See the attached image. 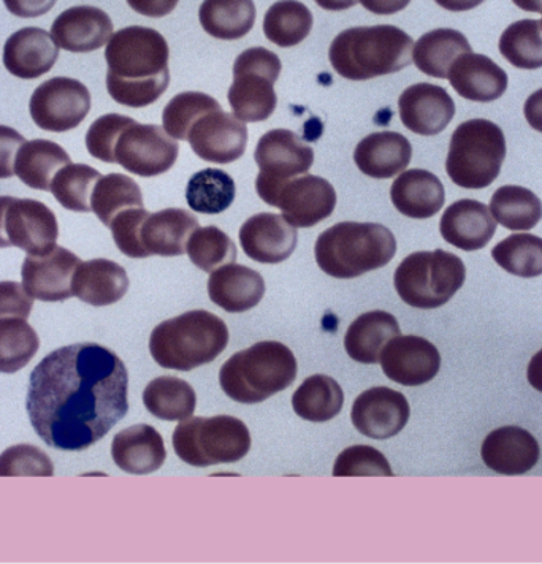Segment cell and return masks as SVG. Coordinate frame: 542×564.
I'll return each mask as SVG.
<instances>
[{
	"label": "cell",
	"instance_id": "obj_24",
	"mask_svg": "<svg viewBox=\"0 0 542 564\" xmlns=\"http://www.w3.org/2000/svg\"><path fill=\"white\" fill-rule=\"evenodd\" d=\"M483 460L498 475L522 476L540 460L536 437L520 426H503L484 440Z\"/></svg>",
	"mask_w": 542,
	"mask_h": 564
},
{
	"label": "cell",
	"instance_id": "obj_58",
	"mask_svg": "<svg viewBox=\"0 0 542 564\" xmlns=\"http://www.w3.org/2000/svg\"><path fill=\"white\" fill-rule=\"evenodd\" d=\"M523 115H525L527 122H529L531 129L542 133V89L531 94L529 99H527Z\"/></svg>",
	"mask_w": 542,
	"mask_h": 564
},
{
	"label": "cell",
	"instance_id": "obj_54",
	"mask_svg": "<svg viewBox=\"0 0 542 564\" xmlns=\"http://www.w3.org/2000/svg\"><path fill=\"white\" fill-rule=\"evenodd\" d=\"M24 143L26 141L20 132L7 126H0V180L12 178L18 151Z\"/></svg>",
	"mask_w": 542,
	"mask_h": 564
},
{
	"label": "cell",
	"instance_id": "obj_60",
	"mask_svg": "<svg viewBox=\"0 0 542 564\" xmlns=\"http://www.w3.org/2000/svg\"><path fill=\"white\" fill-rule=\"evenodd\" d=\"M435 2L449 12H468V10L480 6L484 0H435Z\"/></svg>",
	"mask_w": 542,
	"mask_h": 564
},
{
	"label": "cell",
	"instance_id": "obj_1",
	"mask_svg": "<svg viewBox=\"0 0 542 564\" xmlns=\"http://www.w3.org/2000/svg\"><path fill=\"white\" fill-rule=\"evenodd\" d=\"M128 393V368L113 350L96 343L59 347L32 371L29 421L46 446L86 451L126 417Z\"/></svg>",
	"mask_w": 542,
	"mask_h": 564
},
{
	"label": "cell",
	"instance_id": "obj_55",
	"mask_svg": "<svg viewBox=\"0 0 542 564\" xmlns=\"http://www.w3.org/2000/svg\"><path fill=\"white\" fill-rule=\"evenodd\" d=\"M57 0H3L7 10L20 18H37L48 13Z\"/></svg>",
	"mask_w": 542,
	"mask_h": 564
},
{
	"label": "cell",
	"instance_id": "obj_52",
	"mask_svg": "<svg viewBox=\"0 0 542 564\" xmlns=\"http://www.w3.org/2000/svg\"><path fill=\"white\" fill-rule=\"evenodd\" d=\"M148 215L150 213L144 208H128L111 220V235L122 254L132 257V259L147 257L142 241H140V230H142L143 220L148 218Z\"/></svg>",
	"mask_w": 542,
	"mask_h": 564
},
{
	"label": "cell",
	"instance_id": "obj_36",
	"mask_svg": "<svg viewBox=\"0 0 542 564\" xmlns=\"http://www.w3.org/2000/svg\"><path fill=\"white\" fill-rule=\"evenodd\" d=\"M198 20L212 37L238 40L254 26L256 6L252 0H204Z\"/></svg>",
	"mask_w": 542,
	"mask_h": 564
},
{
	"label": "cell",
	"instance_id": "obj_11",
	"mask_svg": "<svg viewBox=\"0 0 542 564\" xmlns=\"http://www.w3.org/2000/svg\"><path fill=\"white\" fill-rule=\"evenodd\" d=\"M254 159L260 169L256 191L267 204L281 184L313 167L314 151L292 130L274 129L259 140Z\"/></svg>",
	"mask_w": 542,
	"mask_h": 564
},
{
	"label": "cell",
	"instance_id": "obj_47",
	"mask_svg": "<svg viewBox=\"0 0 542 564\" xmlns=\"http://www.w3.org/2000/svg\"><path fill=\"white\" fill-rule=\"evenodd\" d=\"M187 256L195 267L212 273L219 267L237 262V248L226 231L215 226L198 227L186 246Z\"/></svg>",
	"mask_w": 542,
	"mask_h": 564
},
{
	"label": "cell",
	"instance_id": "obj_43",
	"mask_svg": "<svg viewBox=\"0 0 542 564\" xmlns=\"http://www.w3.org/2000/svg\"><path fill=\"white\" fill-rule=\"evenodd\" d=\"M40 349L37 332L21 317L0 319V372L23 370Z\"/></svg>",
	"mask_w": 542,
	"mask_h": 564
},
{
	"label": "cell",
	"instance_id": "obj_56",
	"mask_svg": "<svg viewBox=\"0 0 542 564\" xmlns=\"http://www.w3.org/2000/svg\"><path fill=\"white\" fill-rule=\"evenodd\" d=\"M178 2L180 0H128L130 9L150 18H162L172 13Z\"/></svg>",
	"mask_w": 542,
	"mask_h": 564
},
{
	"label": "cell",
	"instance_id": "obj_23",
	"mask_svg": "<svg viewBox=\"0 0 542 564\" xmlns=\"http://www.w3.org/2000/svg\"><path fill=\"white\" fill-rule=\"evenodd\" d=\"M59 57V46L42 28H23L7 39L3 65L13 77L35 79L48 74Z\"/></svg>",
	"mask_w": 542,
	"mask_h": 564
},
{
	"label": "cell",
	"instance_id": "obj_38",
	"mask_svg": "<svg viewBox=\"0 0 542 564\" xmlns=\"http://www.w3.org/2000/svg\"><path fill=\"white\" fill-rule=\"evenodd\" d=\"M143 403L150 414L161 421L181 422L189 419L197 408V395L186 381L162 376L147 386Z\"/></svg>",
	"mask_w": 542,
	"mask_h": 564
},
{
	"label": "cell",
	"instance_id": "obj_13",
	"mask_svg": "<svg viewBox=\"0 0 542 564\" xmlns=\"http://www.w3.org/2000/svg\"><path fill=\"white\" fill-rule=\"evenodd\" d=\"M90 111V93L82 82L56 77L32 94L29 113L42 130L63 133L78 128Z\"/></svg>",
	"mask_w": 542,
	"mask_h": 564
},
{
	"label": "cell",
	"instance_id": "obj_50",
	"mask_svg": "<svg viewBox=\"0 0 542 564\" xmlns=\"http://www.w3.org/2000/svg\"><path fill=\"white\" fill-rule=\"evenodd\" d=\"M335 477H392L388 458L370 446L348 447L338 455L334 466Z\"/></svg>",
	"mask_w": 542,
	"mask_h": 564
},
{
	"label": "cell",
	"instance_id": "obj_8",
	"mask_svg": "<svg viewBox=\"0 0 542 564\" xmlns=\"http://www.w3.org/2000/svg\"><path fill=\"white\" fill-rule=\"evenodd\" d=\"M464 260L452 252H414L400 263L393 276L395 291L406 305L419 310H436L464 288Z\"/></svg>",
	"mask_w": 542,
	"mask_h": 564
},
{
	"label": "cell",
	"instance_id": "obj_20",
	"mask_svg": "<svg viewBox=\"0 0 542 564\" xmlns=\"http://www.w3.org/2000/svg\"><path fill=\"white\" fill-rule=\"evenodd\" d=\"M297 227L283 215L259 213L240 229V243L249 259L274 265L284 262L297 248Z\"/></svg>",
	"mask_w": 542,
	"mask_h": 564
},
{
	"label": "cell",
	"instance_id": "obj_57",
	"mask_svg": "<svg viewBox=\"0 0 542 564\" xmlns=\"http://www.w3.org/2000/svg\"><path fill=\"white\" fill-rule=\"evenodd\" d=\"M368 12L376 14H393L410 6L411 0H359Z\"/></svg>",
	"mask_w": 542,
	"mask_h": 564
},
{
	"label": "cell",
	"instance_id": "obj_22",
	"mask_svg": "<svg viewBox=\"0 0 542 564\" xmlns=\"http://www.w3.org/2000/svg\"><path fill=\"white\" fill-rule=\"evenodd\" d=\"M52 35L65 52H96L113 35V21L97 7H72L54 20Z\"/></svg>",
	"mask_w": 542,
	"mask_h": 564
},
{
	"label": "cell",
	"instance_id": "obj_31",
	"mask_svg": "<svg viewBox=\"0 0 542 564\" xmlns=\"http://www.w3.org/2000/svg\"><path fill=\"white\" fill-rule=\"evenodd\" d=\"M198 229V219L186 209L167 208L148 215L140 230L147 257H176L186 252L191 235Z\"/></svg>",
	"mask_w": 542,
	"mask_h": 564
},
{
	"label": "cell",
	"instance_id": "obj_2",
	"mask_svg": "<svg viewBox=\"0 0 542 564\" xmlns=\"http://www.w3.org/2000/svg\"><path fill=\"white\" fill-rule=\"evenodd\" d=\"M167 40L155 29L129 26L115 32L105 50L107 90L130 108L153 105L169 88Z\"/></svg>",
	"mask_w": 542,
	"mask_h": 564
},
{
	"label": "cell",
	"instance_id": "obj_64",
	"mask_svg": "<svg viewBox=\"0 0 542 564\" xmlns=\"http://www.w3.org/2000/svg\"><path fill=\"white\" fill-rule=\"evenodd\" d=\"M541 26H542V20H541Z\"/></svg>",
	"mask_w": 542,
	"mask_h": 564
},
{
	"label": "cell",
	"instance_id": "obj_15",
	"mask_svg": "<svg viewBox=\"0 0 542 564\" xmlns=\"http://www.w3.org/2000/svg\"><path fill=\"white\" fill-rule=\"evenodd\" d=\"M3 229L10 246L29 256H42L56 248L59 237L56 215L45 204L32 198H14L7 206Z\"/></svg>",
	"mask_w": 542,
	"mask_h": 564
},
{
	"label": "cell",
	"instance_id": "obj_44",
	"mask_svg": "<svg viewBox=\"0 0 542 564\" xmlns=\"http://www.w3.org/2000/svg\"><path fill=\"white\" fill-rule=\"evenodd\" d=\"M500 52L505 59L523 70L542 67V26L540 20H520L505 29Z\"/></svg>",
	"mask_w": 542,
	"mask_h": 564
},
{
	"label": "cell",
	"instance_id": "obj_32",
	"mask_svg": "<svg viewBox=\"0 0 542 564\" xmlns=\"http://www.w3.org/2000/svg\"><path fill=\"white\" fill-rule=\"evenodd\" d=\"M128 291V273L119 263L108 259L79 263L72 280L74 296L93 306L115 305Z\"/></svg>",
	"mask_w": 542,
	"mask_h": 564
},
{
	"label": "cell",
	"instance_id": "obj_16",
	"mask_svg": "<svg viewBox=\"0 0 542 564\" xmlns=\"http://www.w3.org/2000/svg\"><path fill=\"white\" fill-rule=\"evenodd\" d=\"M382 371L390 381L404 387L433 381L441 368L440 350L418 335H399L381 352Z\"/></svg>",
	"mask_w": 542,
	"mask_h": 564
},
{
	"label": "cell",
	"instance_id": "obj_49",
	"mask_svg": "<svg viewBox=\"0 0 542 564\" xmlns=\"http://www.w3.org/2000/svg\"><path fill=\"white\" fill-rule=\"evenodd\" d=\"M52 477L54 465L45 452L31 444H18L0 455V477Z\"/></svg>",
	"mask_w": 542,
	"mask_h": 564
},
{
	"label": "cell",
	"instance_id": "obj_51",
	"mask_svg": "<svg viewBox=\"0 0 542 564\" xmlns=\"http://www.w3.org/2000/svg\"><path fill=\"white\" fill-rule=\"evenodd\" d=\"M133 119L129 116L110 113L100 116L99 119L90 124L88 133H86V148L94 159L115 164L113 150L119 133L122 129L128 128Z\"/></svg>",
	"mask_w": 542,
	"mask_h": 564
},
{
	"label": "cell",
	"instance_id": "obj_17",
	"mask_svg": "<svg viewBox=\"0 0 542 564\" xmlns=\"http://www.w3.org/2000/svg\"><path fill=\"white\" fill-rule=\"evenodd\" d=\"M198 158L212 164H232L243 158L248 144V128L237 116L213 111L202 116L187 135Z\"/></svg>",
	"mask_w": 542,
	"mask_h": 564
},
{
	"label": "cell",
	"instance_id": "obj_19",
	"mask_svg": "<svg viewBox=\"0 0 542 564\" xmlns=\"http://www.w3.org/2000/svg\"><path fill=\"white\" fill-rule=\"evenodd\" d=\"M79 263L78 256L63 246L42 256H28L21 276L29 295L40 302H64L72 299V280Z\"/></svg>",
	"mask_w": 542,
	"mask_h": 564
},
{
	"label": "cell",
	"instance_id": "obj_33",
	"mask_svg": "<svg viewBox=\"0 0 542 564\" xmlns=\"http://www.w3.org/2000/svg\"><path fill=\"white\" fill-rule=\"evenodd\" d=\"M401 335L399 321L386 311L361 314L349 325L345 349L350 359L364 365L379 364L381 352L390 339Z\"/></svg>",
	"mask_w": 542,
	"mask_h": 564
},
{
	"label": "cell",
	"instance_id": "obj_4",
	"mask_svg": "<svg viewBox=\"0 0 542 564\" xmlns=\"http://www.w3.org/2000/svg\"><path fill=\"white\" fill-rule=\"evenodd\" d=\"M229 345L226 322L205 310L187 311L164 321L150 336L155 364L176 371H191L218 359Z\"/></svg>",
	"mask_w": 542,
	"mask_h": 564
},
{
	"label": "cell",
	"instance_id": "obj_61",
	"mask_svg": "<svg viewBox=\"0 0 542 564\" xmlns=\"http://www.w3.org/2000/svg\"><path fill=\"white\" fill-rule=\"evenodd\" d=\"M317 6L323 7L324 10H330V12H342V10H348L350 7L357 6L359 0H314Z\"/></svg>",
	"mask_w": 542,
	"mask_h": 564
},
{
	"label": "cell",
	"instance_id": "obj_53",
	"mask_svg": "<svg viewBox=\"0 0 542 564\" xmlns=\"http://www.w3.org/2000/svg\"><path fill=\"white\" fill-rule=\"evenodd\" d=\"M34 306V299L28 294L23 284L14 281L0 282V319L21 317L28 319Z\"/></svg>",
	"mask_w": 542,
	"mask_h": 564
},
{
	"label": "cell",
	"instance_id": "obj_26",
	"mask_svg": "<svg viewBox=\"0 0 542 564\" xmlns=\"http://www.w3.org/2000/svg\"><path fill=\"white\" fill-rule=\"evenodd\" d=\"M447 79L458 96L471 102H494L508 89V74L484 54L466 53L457 57Z\"/></svg>",
	"mask_w": 542,
	"mask_h": 564
},
{
	"label": "cell",
	"instance_id": "obj_27",
	"mask_svg": "<svg viewBox=\"0 0 542 564\" xmlns=\"http://www.w3.org/2000/svg\"><path fill=\"white\" fill-rule=\"evenodd\" d=\"M208 295L215 305L227 313H246L256 308L265 295L262 274L238 263H227L212 271Z\"/></svg>",
	"mask_w": 542,
	"mask_h": 564
},
{
	"label": "cell",
	"instance_id": "obj_5",
	"mask_svg": "<svg viewBox=\"0 0 542 564\" xmlns=\"http://www.w3.org/2000/svg\"><path fill=\"white\" fill-rule=\"evenodd\" d=\"M397 240L381 224L339 223L314 246L317 265L335 280H354L382 269L395 257Z\"/></svg>",
	"mask_w": 542,
	"mask_h": 564
},
{
	"label": "cell",
	"instance_id": "obj_40",
	"mask_svg": "<svg viewBox=\"0 0 542 564\" xmlns=\"http://www.w3.org/2000/svg\"><path fill=\"white\" fill-rule=\"evenodd\" d=\"M128 208H143V195L139 184L121 173L100 176L90 194V212L105 226Z\"/></svg>",
	"mask_w": 542,
	"mask_h": 564
},
{
	"label": "cell",
	"instance_id": "obj_14",
	"mask_svg": "<svg viewBox=\"0 0 542 564\" xmlns=\"http://www.w3.org/2000/svg\"><path fill=\"white\" fill-rule=\"evenodd\" d=\"M267 205L281 209L284 218L297 229H311L335 212V187L321 176L305 173L281 184Z\"/></svg>",
	"mask_w": 542,
	"mask_h": 564
},
{
	"label": "cell",
	"instance_id": "obj_9",
	"mask_svg": "<svg viewBox=\"0 0 542 564\" xmlns=\"http://www.w3.org/2000/svg\"><path fill=\"white\" fill-rule=\"evenodd\" d=\"M176 455L195 468L243 460L251 449L248 426L232 415L181 421L173 433Z\"/></svg>",
	"mask_w": 542,
	"mask_h": 564
},
{
	"label": "cell",
	"instance_id": "obj_42",
	"mask_svg": "<svg viewBox=\"0 0 542 564\" xmlns=\"http://www.w3.org/2000/svg\"><path fill=\"white\" fill-rule=\"evenodd\" d=\"M237 187L229 173L207 169L195 173L186 187L189 208L202 215H220L234 204Z\"/></svg>",
	"mask_w": 542,
	"mask_h": 564
},
{
	"label": "cell",
	"instance_id": "obj_45",
	"mask_svg": "<svg viewBox=\"0 0 542 564\" xmlns=\"http://www.w3.org/2000/svg\"><path fill=\"white\" fill-rule=\"evenodd\" d=\"M495 262L514 276L538 278L542 274V238L516 234L500 241L491 251Z\"/></svg>",
	"mask_w": 542,
	"mask_h": 564
},
{
	"label": "cell",
	"instance_id": "obj_29",
	"mask_svg": "<svg viewBox=\"0 0 542 564\" xmlns=\"http://www.w3.org/2000/svg\"><path fill=\"white\" fill-rule=\"evenodd\" d=\"M413 159V147L399 132H375L365 137L354 151V161L364 175L389 180L400 175Z\"/></svg>",
	"mask_w": 542,
	"mask_h": 564
},
{
	"label": "cell",
	"instance_id": "obj_34",
	"mask_svg": "<svg viewBox=\"0 0 542 564\" xmlns=\"http://www.w3.org/2000/svg\"><path fill=\"white\" fill-rule=\"evenodd\" d=\"M72 164L71 155L61 144L50 140L26 141L14 161V173L31 189L50 191L56 173Z\"/></svg>",
	"mask_w": 542,
	"mask_h": 564
},
{
	"label": "cell",
	"instance_id": "obj_46",
	"mask_svg": "<svg viewBox=\"0 0 542 564\" xmlns=\"http://www.w3.org/2000/svg\"><path fill=\"white\" fill-rule=\"evenodd\" d=\"M96 169L86 164H68L56 173L50 193L68 212L89 213L90 194L100 178Z\"/></svg>",
	"mask_w": 542,
	"mask_h": 564
},
{
	"label": "cell",
	"instance_id": "obj_59",
	"mask_svg": "<svg viewBox=\"0 0 542 564\" xmlns=\"http://www.w3.org/2000/svg\"><path fill=\"white\" fill-rule=\"evenodd\" d=\"M527 379L533 389L542 393V349L530 360Z\"/></svg>",
	"mask_w": 542,
	"mask_h": 564
},
{
	"label": "cell",
	"instance_id": "obj_21",
	"mask_svg": "<svg viewBox=\"0 0 542 564\" xmlns=\"http://www.w3.org/2000/svg\"><path fill=\"white\" fill-rule=\"evenodd\" d=\"M399 110L404 128L418 135L433 137L451 124L455 104L449 93L441 86L418 83L403 90Z\"/></svg>",
	"mask_w": 542,
	"mask_h": 564
},
{
	"label": "cell",
	"instance_id": "obj_39",
	"mask_svg": "<svg viewBox=\"0 0 542 564\" xmlns=\"http://www.w3.org/2000/svg\"><path fill=\"white\" fill-rule=\"evenodd\" d=\"M313 13L299 0H278L263 18L265 37L281 48H291L308 37Z\"/></svg>",
	"mask_w": 542,
	"mask_h": 564
},
{
	"label": "cell",
	"instance_id": "obj_7",
	"mask_svg": "<svg viewBox=\"0 0 542 564\" xmlns=\"http://www.w3.org/2000/svg\"><path fill=\"white\" fill-rule=\"evenodd\" d=\"M503 130L489 119H469L452 133L446 172L464 189L489 187L506 158Z\"/></svg>",
	"mask_w": 542,
	"mask_h": 564
},
{
	"label": "cell",
	"instance_id": "obj_37",
	"mask_svg": "<svg viewBox=\"0 0 542 564\" xmlns=\"http://www.w3.org/2000/svg\"><path fill=\"white\" fill-rule=\"evenodd\" d=\"M345 404L342 387L330 376L314 375L306 378L292 397V408L303 421L328 422Z\"/></svg>",
	"mask_w": 542,
	"mask_h": 564
},
{
	"label": "cell",
	"instance_id": "obj_35",
	"mask_svg": "<svg viewBox=\"0 0 542 564\" xmlns=\"http://www.w3.org/2000/svg\"><path fill=\"white\" fill-rule=\"evenodd\" d=\"M468 39L455 29H435L418 40L413 50L415 67L433 78L446 79L452 64L462 54L471 53Z\"/></svg>",
	"mask_w": 542,
	"mask_h": 564
},
{
	"label": "cell",
	"instance_id": "obj_6",
	"mask_svg": "<svg viewBox=\"0 0 542 564\" xmlns=\"http://www.w3.org/2000/svg\"><path fill=\"white\" fill-rule=\"evenodd\" d=\"M294 352L278 341H262L235 354L219 372L224 393L241 404H258L294 384Z\"/></svg>",
	"mask_w": 542,
	"mask_h": 564
},
{
	"label": "cell",
	"instance_id": "obj_28",
	"mask_svg": "<svg viewBox=\"0 0 542 564\" xmlns=\"http://www.w3.org/2000/svg\"><path fill=\"white\" fill-rule=\"evenodd\" d=\"M111 457L122 471L144 476L162 468L167 451L161 433L154 426L139 423L115 436Z\"/></svg>",
	"mask_w": 542,
	"mask_h": 564
},
{
	"label": "cell",
	"instance_id": "obj_10",
	"mask_svg": "<svg viewBox=\"0 0 542 564\" xmlns=\"http://www.w3.org/2000/svg\"><path fill=\"white\" fill-rule=\"evenodd\" d=\"M280 74V57L263 46L246 50L235 59L234 83L227 97L240 121L262 122L274 113L278 97L273 86Z\"/></svg>",
	"mask_w": 542,
	"mask_h": 564
},
{
	"label": "cell",
	"instance_id": "obj_30",
	"mask_svg": "<svg viewBox=\"0 0 542 564\" xmlns=\"http://www.w3.org/2000/svg\"><path fill=\"white\" fill-rule=\"evenodd\" d=\"M390 200L401 215L429 219L438 215L446 202L443 183L429 170L413 169L400 173L390 187Z\"/></svg>",
	"mask_w": 542,
	"mask_h": 564
},
{
	"label": "cell",
	"instance_id": "obj_12",
	"mask_svg": "<svg viewBox=\"0 0 542 564\" xmlns=\"http://www.w3.org/2000/svg\"><path fill=\"white\" fill-rule=\"evenodd\" d=\"M178 141L154 124H139L133 119L119 133L115 144V164L132 175L153 178L169 172L178 159Z\"/></svg>",
	"mask_w": 542,
	"mask_h": 564
},
{
	"label": "cell",
	"instance_id": "obj_25",
	"mask_svg": "<svg viewBox=\"0 0 542 564\" xmlns=\"http://www.w3.org/2000/svg\"><path fill=\"white\" fill-rule=\"evenodd\" d=\"M440 231L447 243L462 251H479L497 234V220L489 206L478 200L455 202L441 216Z\"/></svg>",
	"mask_w": 542,
	"mask_h": 564
},
{
	"label": "cell",
	"instance_id": "obj_3",
	"mask_svg": "<svg viewBox=\"0 0 542 564\" xmlns=\"http://www.w3.org/2000/svg\"><path fill=\"white\" fill-rule=\"evenodd\" d=\"M414 42L392 24L359 26L339 32L328 59L339 77L365 82L403 70L413 59Z\"/></svg>",
	"mask_w": 542,
	"mask_h": 564
},
{
	"label": "cell",
	"instance_id": "obj_41",
	"mask_svg": "<svg viewBox=\"0 0 542 564\" xmlns=\"http://www.w3.org/2000/svg\"><path fill=\"white\" fill-rule=\"evenodd\" d=\"M490 212L505 229L523 231L542 219V204L536 194L520 186H503L494 194Z\"/></svg>",
	"mask_w": 542,
	"mask_h": 564
},
{
	"label": "cell",
	"instance_id": "obj_63",
	"mask_svg": "<svg viewBox=\"0 0 542 564\" xmlns=\"http://www.w3.org/2000/svg\"><path fill=\"white\" fill-rule=\"evenodd\" d=\"M512 2H514L519 9L525 10V12H542V0H512Z\"/></svg>",
	"mask_w": 542,
	"mask_h": 564
},
{
	"label": "cell",
	"instance_id": "obj_18",
	"mask_svg": "<svg viewBox=\"0 0 542 564\" xmlns=\"http://www.w3.org/2000/svg\"><path fill=\"white\" fill-rule=\"evenodd\" d=\"M411 408L406 397L389 387H373L354 401V426L371 440H389L403 432L410 421Z\"/></svg>",
	"mask_w": 542,
	"mask_h": 564
},
{
	"label": "cell",
	"instance_id": "obj_62",
	"mask_svg": "<svg viewBox=\"0 0 542 564\" xmlns=\"http://www.w3.org/2000/svg\"><path fill=\"white\" fill-rule=\"evenodd\" d=\"M12 197L10 195H0V249L10 248L9 240L6 237V229H3V220H6L7 206H9Z\"/></svg>",
	"mask_w": 542,
	"mask_h": 564
},
{
	"label": "cell",
	"instance_id": "obj_48",
	"mask_svg": "<svg viewBox=\"0 0 542 564\" xmlns=\"http://www.w3.org/2000/svg\"><path fill=\"white\" fill-rule=\"evenodd\" d=\"M223 110L218 100L204 93H181L170 100L162 113V124L172 139L187 140L189 130L202 116Z\"/></svg>",
	"mask_w": 542,
	"mask_h": 564
}]
</instances>
